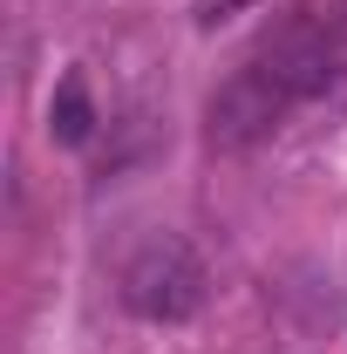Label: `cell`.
Here are the masks:
<instances>
[{
	"label": "cell",
	"mask_w": 347,
	"mask_h": 354,
	"mask_svg": "<svg viewBox=\"0 0 347 354\" xmlns=\"http://www.w3.org/2000/svg\"><path fill=\"white\" fill-rule=\"evenodd\" d=\"M88 130H95V102H88V75L82 68H68L62 82H55V102H48V136L55 143H88Z\"/></svg>",
	"instance_id": "obj_3"
},
{
	"label": "cell",
	"mask_w": 347,
	"mask_h": 354,
	"mask_svg": "<svg viewBox=\"0 0 347 354\" xmlns=\"http://www.w3.org/2000/svg\"><path fill=\"white\" fill-rule=\"evenodd\" d=\"M327 75H334V41L313 35V28H293L279 48H265L259 62H245V68L212 95V116H205L212 150H245V143L272 136L279 116H286L300 95L327 88Z\"/></svg>",
	"instance_id": "obj_1"
},
{
	"label": "cell",
	"mask_w": 347,
	"mask_h": 354,
	"mask_svg": "<svg viewBox=\"0 0 347 354\" xmlns=\"http://www.w3.org/2000/svg\"><path fill=\"white\" fill-rule=\"evenodd\" d=\"M123 307L136 320L177 327L205 307V259L191 252L184 232H143L136 252L123 259Z\"/></svg>",
	"instance_id": "obj_2"
}]
</instances>
